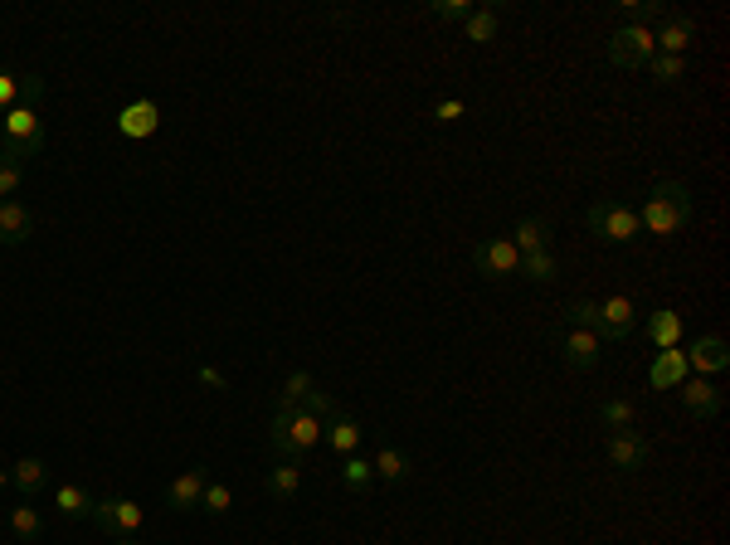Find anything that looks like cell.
<instances>
[{
  "label": "cell",
  "mask_w": 730,
  "mask_h": 545,
  "mask_svg": "<svg viewBox=\"0 0 730 545\" xmlns=\"http://www.w3.org/2000/svg\"><path fill=\"white\" fill-rule=\"evenodd\" d=\"M692 219H696V195L682 181H657L648 190V200H643V210H638L643 234H657V239L682 234Z\"/></svg>",
  "instance_id": "6da1fadb"
},
{
  "label": "cell",
  "mask_w": 730,
  "mask_h": 545,
  "mask_svg": "<svg viewBox=\"0 0 730 545\" xmlns=\"http://www.w3.org/2000/svg\"><path fill=\"white\" fill-rule=\"evenodd\" d=\"M584 219H589V229H594L604 244H633V239L643 234L638 210H633V205H623V200H594Z\"/></svg>",
  "instance_id": "7a4b0ae2"
},
{
  "label": "cell",
  "mask_w": 730,
  "mask_h": 545,
  "mask_svg": "<svg viewBox=\"0 0 730 545\" xmlns=\"http://www.w3.org/2000/svg\"><path fill=\"white\" fill-rule=\"evenodd\" d=\"M653 30L648 25H619L614 35H609V64L614 69H648V59H653Z\"/></svg>",
  "instance_id": "3957f363"
},
{
  "label": "cell",
  "mask_w": 730,
  "mask_h": 545,
  "mask_svg": "<svg viewBox=\"0 0 730 545\" xmlns=\"http://www.w3.org/2000/svg\"><path fill=\"white\" fill-rule=\"evenodd\" d=\"M93 521H98V531H108L112 541L117 536H137L146 521V511L132 502V497H108V502H98L93 507Z\"/></svg>",
  "instance_id": "277c9868"
},
{
  "label": "cell",
  "mask_w": 730,
  "mask_h": 545,
  "mask_svg": "<svg viewBox=\"0 0 730 545\" xmlns=\"http://www.w3.org/2000/svg\"><path fill=\"white\" fill-rule=\"evenodd\" d=\"M633 331H638V307H633L623 292H614L609 302H599V331H594V336H599L604 346H609V341H628Z\"/></svg>",
  "instance_id": "5b68a950"
},
{
  "label": "cell",
  "mask_w": 730,
  "mask_h": 545,
  "mask_svg": "<svg viewBox=\"0 0 730 545\" xmlns=\"http://www.w3.org/2000/svg\"><path fill=\"white\" fill-rule=\"evenodd\" d=\"M692 44H696V20H692V15L667 10V15L653 25V49H657V54H682V59H687V49H692Z\"/></svg>",
  "instance_id": "8992f818"
},
{
  "label": "cell",
  "mask_w": 730,
  "mask_h": 545,
  "mask_svg": "<svg viewBox=\"0 0 730 545\" xmlns=\"http://www.w3.org/2000/svg\"><path fill=\"white\" fill-rule=\"evenodd\" d=\"M473 268L482 273V278H507V273H516L521 268V254H516V244L511 239H482L473 249Z\"/></svg>",
  "instance_id": "52a82bcc"
},
{
  "label": "cell",
  "mask_w": 730,
  "mask_h": 545,
  "mask_svg": "<svg viewBox=\"0 0 730 545\" xmlns=\"http://www.w3.org/2000/svg\"><path fill=\"white\" fill-rule=\"evenodd\" d=\"M682 356H687V370H696L701 380L726 375V370H730V351H726V341H721V336H696Z\"/></svg>",
  "instance_id": "ba28073f"
},
{
  "label": "cell",
  "mask_w": 730,
  "mask_h": 545,
  "mask_svg": "<svg viewBox=\"0 0 730 545\" xmlns=\"http://www.w3.org/2000/svg\"><path fill=\"white\" fill-rule=\"evenodd\" d=\"M648 438L638 434V429H614L609 434V463L619 468V473H638L643 463H648Z\"/></svg>",
  "instance_id": "9c48e42d"
},
{
  "label": "cell",
  "mask_w": 730,
  "mask_h": 545,
  "mask_svg": "<svg viewBox=\"0 0 730 545\" xmlns=\"http://www.w3.org/2000/svg\"><path fill=\"white\" fill-rule=\"evenodd\" d=\"M205 482H210L205 468H190V473H181L171 487H166V511H176V516L195 511V507H200V497H205Z\"/></svg>",
  "instance_id": "30bf717a"
},
{
  "label": "cell",
  "mask_w": 730,
  "mask_h": 545,
  "mask_svg": "<svg viewBox=\"0 0 730 545\" xmlns=\"http://www.w3.org/2000/svg\"><path fill=\"white\" fill-rule=\"evenodd\" d=\"M677 390H682V404H687V414H696V419H716V414L726 409V395H721L711 380H701V375H696V380H682Z\"/></svg>",
  "instance_id": "8fae6325"
},
{
  "label": "cell",
  "mask_w": 730,
  "mask_h": 545,
  "mask_svg": "<svg viewBox=\"0 0 730 545\" xmlns=\"http://www.w3.org/2000/svg\"><path fill=\"white\" fill-rule=\"evenodd\" d=\"M30 234H35V215H30V205H20V200H0V244H5V249H20Z\"/></svg>",
  "instance_id": "7c38bea8"
},
{
  "label": "cell",
  "mask_w": 730,
  "mask_h": 545,
  "mask_svg": "<svg viewBox=\"0 0 730 545\" xmlns=\"http://www.w3.org/2000/svg\"><path fill=\"white\" fill-rule=\"evenodd\" d=\"M156 127H161V108H156L151 98H137V103H127V108H122V117H117V132H122V137H132V142L151 137Z\"/></svg>",
  "instance_id": "4fadbf2b"
},
{
  "label": "cell",
  "mask_w": 730,
  "mask_h": 545,
  "mask_svg": "<svg viewBox=\"0 0 730 545\" xmlns=\"http://www.w3.org/2000/svg\"><path fill=\"white\" fill-rule=\"evenodd\" d=\"M682 380H692L687 356H682V351H657L653 365H648V385H653V390H677Z\"/></svg>",
  "instance_id": "5bb4252c"
},
{
  "label": "cell",
  "mask_w": 730,
  "mask_h": 545,
  "mask_svg": "<svg viewBox=\"0 0 730 545\" xmlns=\"http://www.w3.org/2000/svg\"><path fill=\"white\" fill-rule=\"evenodd\" d=\"M322 438L331 443V453L336 458H351L356 448H361V438H365V429L351 419V414H331L327 424H322Z\"/></svg>",
  "instance_id": "9a60e30c"
},
{
  "label": "cell",
  "mask_w": 730,
  "mask_h": 545,
  "mask_svg": "<svg viewBox=\"0 0 730 545\" xmlns=\"http://www.w3.org/2000/svg\"><path fill=\"white\" fill-rule=\"evenodd\" d=\"M599 356H604V341H599L594 331L570 327V336H565V365H570V370H594Z\"/></svg>",
  "instance_id": "2e32d148"
},
{
  "label": "cell",
  "mask_w": 730,
  "mask_h": 545,
  "mask_svg": "<svg viewBox=\"0 0 730 545\" xmlns=\"http://www.w3.org/2000/svg\"><path fill=\"white\" fill-rule=\"evenodd\" d=\"M648 341H653L657 351H677L682 346V312H672V307H657L648 312Z\"/></svg>",
  "instance_id": "e0dca14e"
},
{
  "label": "cell",
  "mask_w": 730,
  "mask_h": 545,
  "mask_svg": "<svg viewBox=\"0 0 730 545\" xmlns=\"http://www.w3.org/2000/svg\"><path fill=\"white\" fill-rule=\"evenodd\" d=\"M10 487H15L25 502H35L39 492L49 487V463H44V458H20V463L10 468Z\"/></svg>",
  "instance_id": "ac0fdd59"
},
{
  "label": "cell",
  "mask_w": 730,
  "mask_h": 545,
  "mask_svg": "<svg viewBox=\"0 0 730 545\" xmlns=\"http://www.w3.org/2000/svg\"><path fill=\"white\" fill-rule=\"evenodd\" d=\"M511 244H516V254H536V249H550V239H555V229H550V219L531 215L516 224V234H507Z\"/></svg>",
  "instance_id": "d6986e66"
},
{
  "label": "cell",
  "mask_w": 730,
  "mask_h": 545,
  "mask_svg": "<svg viewBox=\"0 0 730 545\" xmlns=\"http://www.w3.org/2000/svg\"><path fill=\"white\" fill-rule=\"evenodd\" d=\"M54 507H59V516L64 521H93V497L78 487V482H64V487H54Z\"/></svg>",
  "instance_id": "ffe728a7"
},
{
  "label": "cell",
  "mask_w": 730,
  "mask_h": 545,
  "mask_svg": "<svg viewBox=\"0 0 730 545\" xmlns=\"http://www.w3.org/2000/svg\"><path fill=\"white\" fill-rule=\"evenodd\" d=\"M370 468H375V482H390V487H400V482H409V453L385 443V448L370 458Z\"/></svg>",
  "instance_id": "44dd1931"
},
{
  "label": "cell",
  "mask_w": 730,
  "mask_h": 545,
  "mask_svg": "<svg viewBox=\"0 0 730 545\" xmlns=\"http://www.w3.org/2000/svg\"><path fill=\"white\" fill-rule=\"evenodd\" d=\"M263 487H268V497H278V502H292L297 492H302V463H273L268 477H263Z\"/></svg>",
  "instance_id": "7402d4cb"
},
{
  "label": "cell",
  "mask_w": 730,
  "mask_h": 545,
  "mask_svg": "<svg viewBox=\"0 0 730 545\" xmlns=\"http://www.w3.org/2000/svg\"><path fill=\"white\" fill-rule=\"evenodd\" d=\"M288 434H292V448H297V458H307V453L322 443V419H317V414H307V409H292Z\"/></svg>",
  "instance_id": "603a6c76"
},
{
  "label": "cell",
  "mask_w": 730,
  "mask_h": 545,
  "mask_svg": "<svg viewBox=\"0 0 730 545\" xmlns=\"http://www.w3.org/2000/svg\"><path fill=\"white\" fill-rule=\"evenodd\" d=\"M497 25H502V5H473V15L463 20V30L473 44H492L497 39Z\"/></svg>",
  "instance_id": "cb8c5ba5"
},
{
  "label": "cell",
  "mask_w": 730,
  "mask_h": 545,
  "mask_svg": "<svg viewBox=\"0 0 730 545\" xmlns=\"http://www.w3.org/2000/svg\"><path fill=\"white\" fill-rule=\"evenodd\" d=\"M341 487H346L351 497H365V492L375 487V468H370V458H361V453L341 458Z\"/></svg>",
  "instance_id": "d4e9b609"
},
{
  "label": "cell",
  "mask_w": 730,
  "mask_h": 545,
  "mask_svg": "<svg viewBox=\"0 0 730 545\" xmlns=\"http://www.w3.org/2000/svg\"><path fill=\"white\" fill-rule=\"evenodd\" d=\"M44 127H39V112L35 108H15L5 112V142H25V137H39Z\"/></svg>",
  "instance_id": "484cf974"
},
{
  "label": "cell",
  "mask_w": 730,
  "mask_h": 545,
  "mask_svg": "<svg viewBox=\"0 0 730 545\" xmlns=\"http://www.w3.org/2000/svg\"><path fill=\"white\" fill-rule=\"evenodd\" d=\"M10 531H15V541H39V536H44V516H39V507H30V502L10 507Z\"/></svg>",
  "instance_id": "4316f807"
},
{
  "label": "cell",
  "mask_w": 730,
  "mask_h": 545,
  "mask_svg": "<svg viewBox=\"0 0 730 545\" xmlns=\"http://www.w3.org/2000/svg\"><path fill=\"white\" fill-rule=\"evenodd\" d=\"M521 278H531V283H550L560 268H555V254L550 249H536V254H521V268H516Z\"/></svg>",
  "instance_id": "83f0119b"
},
{
  "label": "cell",
  "mask_w": 730,
  "mask_h": 545,
  "mask_svg": "<svg viewBox=\"0 0 730 545\" xmlns=\"http://www.w3.org/2000/svg\"><path fill=\"white\" fill-rule=\"evenodd\" d=\"M633 400H604L599 404V419H604V429L614 434V429H633Z\"/></svg>",
  "instance_id": "f1b7e54d"
},
{
  "label": "cell",
  "mask_w": 730,
  "mask_h": 545,
  "mask_svg": "<svg viewBox=\"0 0 730 545\" xmlns=\"http://www.w3.org/2000/svg\"><path fill=\"white\" fill-rule=\"evenodd\" d=\"M648 73H653V83H677V78L687 73V59H682V54H653V59H648Z\"/></svg>",
  "instance_id": "f546056e"
},
{
  "label": "cell",
  "mask_w": 730,
  "mask_h": 545,
  "mask_svg": "<svg viewBox=\"0 0 730 545\" xmlns=\"http://www.w3.org/2000/svg\"><path fill=\"white\" fill-rule=\"evenodd\" d=\"M565 322L580 327V331H599V302H589V297L570 302V307H565Z\"/></svg>",
  "instance_id": "4dcf8cb0"
},
{
  "label": "cell",
  "mask_w": 730,
  "mask_h": 545,
  "mask_svg": "<svg viewBox=\"0 0 730 545\" xmlns=\"http://www.w3.org/2000/svg\"><path fill=\"white\" fill-rule=\"evenodd\" d=\"M229 502H234V492H229L224 482H205V497H200V511H205V516H224Z\"/></svg>",
  "instance_id": "1f68e13d"
},
{
  "label": "cell",
  "mask_w": 730,
  "mask_h": 545,
  "mask_svg": "<svg viewBox=\"0 0 730 545\" xmlns=\"http://www.w3.org/2000/svg\"><path fill=\"white\" fill-rule=\"evenodd\" d=\"M307 390H312V370H292L288 385H283V400H278V404H292V409H297V404L307 400Z\"/></svg>",
  "instance_id": "d6a6232c"
},
{
  "label": "cell",
  "mask_w": 730,
  "mask_h": 545,
  "mask_svg": "<svg viewBox=\"0 0 730 545\" xmlns=\"http://www.w3.org/2000/svg\"><path fill=\"white\" fill-rule=\"evenodd\" d=\"M44 151V132L39 137H25V142H5V156L0 161H15V166H25L30 156H39Z\"/></svg>",
  "instance_id": "836d02e7"
},
{
  "label": "cell",
  "mask_w": 730,
  "mask_h": 545,
  "mask_svg": "<svg viewBox=\"0 0 730 545\" xmlns=\"http://www.w3.org/2000/svg\"><path fill=\"white\" fill-rule=\"evenodd\" d=\"M429 15H434V20H468V15H473V0H434Z\"/></svg>",
  "instance_id": "e575fe53"
},
{
  "label": "cell",
  "mask_w": 730,
  "mask_h": 545,
  "mask_svg": "<svg viewBox=\"0 0 730 545\" xmlns=\"http://www.w3.org/2000/svg\"><path fill=\"white\" fill-rule=\"evenodd\" d=\"M297 409H307V414H317V419H331V414H336V404H331V395H327V390H317V385L307 390V400L297 404Z\"/></svg>",
  "instance_id": "d590c367"
},
{
  "label": "cell",
  "mask_w": 730,
  "mask_h": 545,
  "mask_svg": "<svg viewBox=\"0 0 730 545\" xmlns=\"http://www.w3.org/2000/svg\"><path fill=\"white\" fill-rule=\"evenodd\" d=\"M25 181V166H15V161H0V200H10L15 190Z\"/></svg>",
  "instance_id": "8d00e7d4"
},
{
  "label": "cell",
  "mask_w": 730,
  "mask_h": 545,
  "mask_svg": "<svg viewBox=\"0 0 730 545\" xmlns=\"http://www.w3.org/2000/svg\"><path fill=\"white\" fill-rule=\"evenodd\" d=\"M39 98H44V78H20V93H15V103H20V108H35Z\"/></svg>",
  "instance_id": "74e56055"
},
{
  "label": "cell",
  "mask_w": 730,
  "mask_h": 545,
  "mask_svg": "<svg viewBox=\"0 0 730 545\" xmlns=\"http://www.w3.org/2000/svg\"><path fill=\"white\" fill-rule=\"evenodd\" d=\"M15 93H20V78H15V73H5V69H0V108H5V112L15 108Z\"/></svg>",
  "instance_id": "f35d334b"
},
{
  "label": "cell",
  "mask_w": 730,
  "mask_h": 545,
  "mask_svg": "<svg viewBox=\"0 0 730 545\" xmlns=\"http://www.w3.org/2000/svg\"><path fill=\"white\" fill-rule=\"evenodd\" d=\"M434 117H438V122H458V117H463V103H458V98H448V103H438V108H434Z\"/></svg>",
  "instance_id": "ab89813d"
},
{
  "label": "cell",
  "mask_w": 730,
  "mask_h": 545,
  "mask_svg": "<svg viewBox=\"0 0 730 545\" xmlns=\"http://www.w3.org/2000/svg\"><path fill=\"white\" fill-rule=\"evenodd\" d=\"M195 375H200V380H205V385H210V390H229V380H224V375H219L215 365H200V370H195Z\"/></svg>",
  "instance_id": "60d3db41"
},
{
  "label": "cell",
  "mask_w": 730,
  "mask_h": 545,
  "mask_svg": "<svg viewBox=\"0 0 730 545\" xmlns=\"http://www.w3.org/2000/svg\"><path fill=\"white\" fill-rule=\"evenodd\" d=\"M112 545H137V536H117V541Z\"/></svg>",
  "instance_id": "b9f144b4"
},
{
  "label": "cell",
  "mask_w": 730,
  "mask_h": 545,
  "mask_svg": "<svg viewBox=\"0 0 730 545\" xmlns=\"http://www.w3.org/2000/svg\"><path fill=\"white\" fill-rule=\"evenodd\" d=\"M5 487H10V473H5V468H0V492H5Z\"/></svg>",
  "instance_id": "7bdbcfd3"
},
{
  "label": "cell",
  "mask_w": 730,
  "mask_h": 545,
  "mask_svg": "<svg viewBox=\"0 0 730 545\" xmlns=\"http://www.w3.org/2000/svg\"><path fill=\"white\" fill-rule=\"evenodd\" d=\"M0 156H5V137H0Z\"/></svg>",
  "instance_id": "ee69618b"
}]
</instances>
